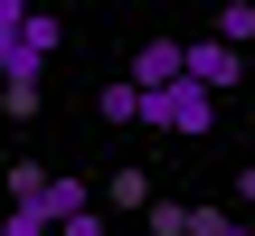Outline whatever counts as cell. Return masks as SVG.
<instances>
[{"mask_svg": "<svg viewBox=\"0 0 255 236\" xmlns=\"http://www.w3.org/2000/svg\"><path fill=\"white\" fill-rule=\"evenodd\" d=\"M66 19L57 9H28V0H0V85H38L47 57H57Z\"/></svg>", "mask_w": 255, "mask_h": 236, "instance_id": "6da1fadb", "label": "cell"}, {"mask_svg": "<svg viewBox=\"0 0 255 236\" xmlns=\"http://www.w3.org/2000/svg\"><path fill=\"white\" fill-rule=\"evenodd\" d=\"M142 123H161V132H180V142H199V132H208V123H218V95H208V85H189V76H180V85H170V95H151V114H142Z\"/></svg>", "mask_w": 255, "mask_h": 236, "instance_id": "7a4b0ae2", "label": "cell"}, {"mask_svg": "<svg viewBox=\"0 0 255 236\" xmlns=\"http://www.w3.org/2000/svg\"><path fill=\"white\" fill-rule=\"evenodd\" d=\"M189 85H208L218 104L246 85V47H227V38H189Z\"/></svg>", "mask_w": 255, "mask_h": 236, "instance_id": "3957f363", "label": "cell"}, {"mask_svg": "<svg viewBox=\"0 0 255 236\" xmlns=\"http://www.w3.org/2000/svg\"><path fill=\"white\" fill-rule=\"evenodd\" d=\"M189 76V38H151V47H132V85L142 95H170Z\"/></svg>", "mask_w": 255, "mask_h": 236, "instance_id": "277c9868", "label": "cell"}, {"mask_svg": "<svg viewBox=\"0 0 255 236\" xmlns=\"http://www.w3.org/2000/svg\"><path fill=\"white\" fill-rule=\"evenodd\" d=\"M95 114H104V123H142V114H151V95H142L132 76H114V85L95 95Z\"/></svg>", "mask_w": 255, "mask_h": 236, "instance_id": "5b68a950", "label": "cell"}, {"mask_svg": "<svg viewBox=\"0 0 255 236\" xmlns=\"http://www.w3.org/2000/svg\"><path fill=\"white\" fill-rule=\"evenodd\" d=\"M47 180H57V170H38V161H9V170H0V199H9V208H38V199H47Z\"/></svg>", "mask_w": 255, "mask_h": 236, "instance_id": "8992f818", "label": "cell"}, {"mask_svg": "<svg viewBox=\"0 0 255 236\" xmlns=\"http://www.w3.org/2000/svg\"><path fill=\"white\" fill-rule=\"evenodd\" d=\"M104 208H142V218H151V180H142V170H114V180H104Z\"/></svg>", "mask_w": 255, "mask_h": 236, "instance_id": "52a82bcc", "label": "cell"}, {"mask_svg": "<svg viewBox=\"0 0 255 236\" xmlns=\"http://www.w3.org/2000/svg\"><path fill=\"white\" fill-rule=\"evenodd\" d=\"M142 227H151V236H189V227H199V208H180V199H151V218H142Z\"/></svg>", "mask_w": 255, "mask_h": 236, "instance_id": "ba28073f", "label": "cell"}, {"mask_svg": "<svg viewBox=\"0 0 255 236\" xmlns=\"http://www.w3.org/2000/svg\"><path fill=\"white\" fill-rule=\"evenodd\" d=\"M218 38L246 47V38H255V0H227V9H218Z\"/></svg>", "mask_w": 255, "mask_h": 236, "instance_id": "9c48e42d", "label": "cell"}, {"mask_svg": "<svg viewBox=\"0 0 255 236\" xmlns=\"http://www.w3.org/2000/svg\"><path fill=\"white\" fill-rule=\"evenodd\" d=\"M189 236H255V218H227V208H199V227Z\"/></svg>", "mask_w": 255, "mask_h": 236, "instance_id": "30bf717a", "label": "cell"}, {"mask_svg": "<svg viewBox=\"0 0 255 236\" xmlns=\"http://www.w3.org/2000/svg\"><path fill=\"white\" fill-rule=\"evenodd\" d=\"M0 114L9 123H38V85H0Z\"/></svg>", "mask_w": 255, "mask_h": 236, "instance_id": "8fae6325", "label": "cell"}, {"mask_svg": "<svg viewBox=\"0 0 255 236\" xmlns=\"http://www.w3.org/2000/svg\"><path fill=\"white\" fill-rule=\"evenodd\" d=\"M0 236H66V227H47V218H19V208H0Z\"/></svg>", "mask_w": 255, "mask_h": 236, "instance_id": "7c38bea8", "label": "cell"}, {"mask_svg": "<svg viewBox=\"0 0 255 236\" xmlns=\"http://www.w3.org/2000/svg\"><path fill=\"white\" fill-rule=\"evenodd\" d=\"M237 208H255V161H246V170H237Z\"/></svg>", "mask_w": 255, "mask_h": 236, "instance_id": "4fadbf2b", "label": "cell"}]
</instances>
